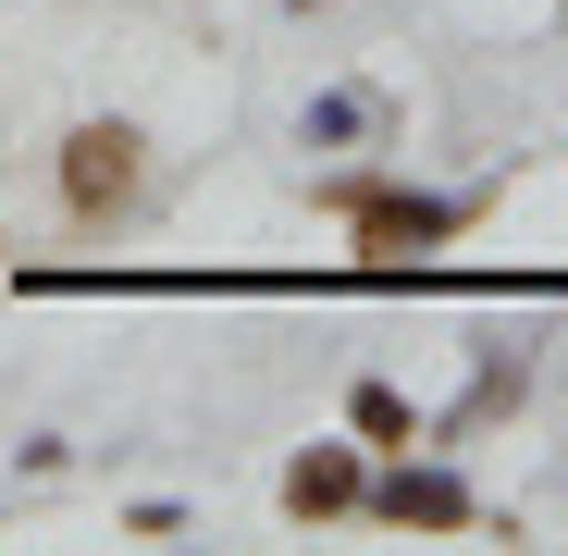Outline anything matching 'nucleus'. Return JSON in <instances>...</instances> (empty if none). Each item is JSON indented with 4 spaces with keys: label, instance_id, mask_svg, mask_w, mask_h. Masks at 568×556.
<instances>
[{
    "label": "nucleus",
    "instance_id": "1",
    "mask_svg": "<svg viewBox=\"0 0 568 556\" xmlns=\"http://www.w3.org/2000/svg\"><path fill=\"white\" fill-rule=\"evenodd\" d=\"M62 199H74L87 223L124 211V199H136V137H124V124H87V137L62 149Z\"/></svg>",
    "mask_w": 568,
    "mask_h": 556
},
{
    "label": "nucleus",
    "instance_id": "2",
    "mask_svg": "<svg viewBox=\"0 0 568 556\" xmlns=\"http://www.w3.org/2000/svg\"><path fill=\"white\" fill-rule=\"evenodd\" d=\"M346 495H358V471H346V457H334V445H310V457H297V471H284V507H297V519H334Z\"/></svg>",
    "mask_w": 568,
    "mask_h": 556
},
{
    "label": "nucleus",
    "instance_id": "3",
    "mask_svg": "<svg viewBox=\"0 0 568 556\" xmlns=\"http://www.w3.org/2000/svg\"><path fill=\"white\" fill-rule=\"evenodd\" d=\"M445 223H457V211H433V199H358V235L384 247V260L420 247V235H445Z\"/></svg>",
    "mask_w": 568,
    "mask_h": 556
},
{
    "label": "nucleus",
    "instance_id": "4",
    "mask_svg": "<svg viewBox=\"0 0 568 556\" xmlns=\"http://www.w3.org/2000/svg\"><path fill=\"white\" fill-rule=\"evenodd\" d=\"M384 507H396V519H469V495H457L445 471H396V483H384Z\"/></svg>",
    "mask_w": 568,
    "mask_h": 556
}]
</instances>
